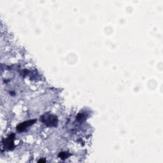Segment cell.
Wrapping results in <instances>:
<instances>
[{"label":"cell","instance_id":"1","mask_svg":"<svg viewBox=\"0 0 163 163\" xmlns=\"http://www.w3.org/2000/svg\"><path fill=\"white\" fill-rule=\"evenodd\" d=\"M35 122H36V120H31V121H26V122H24L23 123L19 124L17 129L19 131H22L25 130V129L29 126V125L33 124L35 123Z\"/></svg>","mask_w":163,"mask_h":163}]
</instances>
